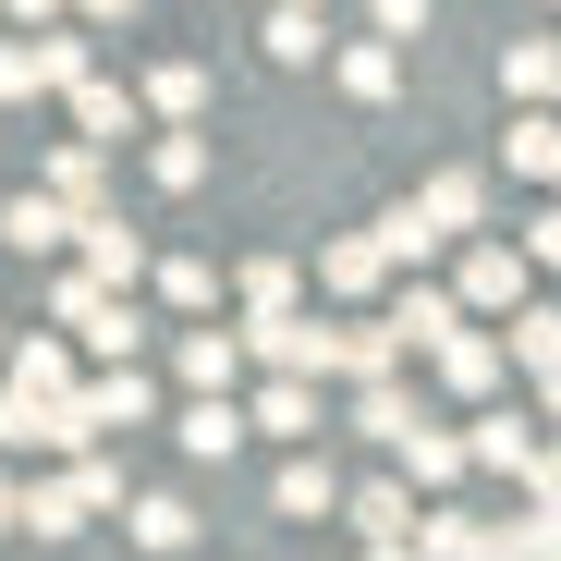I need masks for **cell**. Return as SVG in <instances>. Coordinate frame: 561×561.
Listing matches in <instances>:
<instances>
[{
	"label": "cell",
	"instance_id": "74e56055",
	"mask_svg": "<svg viewBox=\"0 0 561 561\" xmlns=\"http://www.w3.org/2000/svg\"><path fill=\"white\" fill-rule=\"evenodd\" d=\"M13 501H25V477H13V463H0V537H13Z\"/></svg>",
	"mask_w": 561,
	"mask_h": 561
},
{
	"label": "cell",
	"instance_id": "44dd1931",
	"mask_svg": "<svg viewBox=\"0 0 561 561\" xmlns=\"http://www.w3.org/2000/svg\"><path fill=\"white\" fill-rule=\"evenodd\" d=\"M268 501H280V513H342V477H330V451H294Z\"/></svg>",
	"mask_w": 561,
	"mask_h": 561
},
{
	"label": "cell",
	"instance_id": "8992f818",
	"mask_svg": "<svg viewBox=\"0 0 561 561\" xmlns=\"http://www.w3.org/2000/svg\"><path fill=\"white\" fill-rule=\"evenodd\" d=\"M403 208L427 220V244H463V232L489 220V183H477V171H427V183H415Z\"/></svg>",
	"mask_w": 561,
	"mask_h": 561
},
{
	"label": "cell",
	"instance_id": "4fadbf2b",
	"mask_svg": "<svg viewBox=\"0 0 561 561\" xmlns=\"http://www.w3.org/2000/svg\"><path fill=\"white\" fill-rule=\"evenodd\" d=\"M318 280H330L342 306H366V294H379V280H391V256H379V232H330V244H318Z\"/></svg>",
	"mask_w": 561,
	"mask_h": 561
},
{
	"label": "cell",
	"instance_id": "f35d334b",
	"mask_svg": "<svg viewBox=\"0 0 561 561\" xmlns=\"http://www.w3.org/2000/svg\"><path fill=\"white\" fill-rule=\"evenodd\" d=\"M0 13H25V25H61V0H0Z\"/></svg>",
	"mask_w": 561,
	"mask_h": 561
},
{
	"label": "cell",
	"instance_id": "2e32d148",
	"mask_svg": "<svg viewBox=\"0 0 561 561\" xmlns=\"http://www.w3.org/2000/svg\"><path fill=\"white\" fill-rule=\"evenodd\" d=\"M244 427H268V439H318V379H280V366H268V391L244 403Z\"/></svg>",
	"mask_w": 561,
	"mask_h": 561
},
{
	"label": "cell",
	"instance_id": "f1b7e54d",
	"mask_svg": "<svg viewBox=\"0 0 561 561\" xmlns=\"http://www.w3.org/2000/svg\"><path fill=\"white\" fill-rule=\"evenodd\" d=\"M147 171H159V183H171V196H196V183H208V135H183V123H171V135H159V159H147Z\"/></svg>",
	"mask_w": 561,
	"mask_h": 561
},
{
	"label": "cell",
	"instance_id": "8fae6325",
	"mask_svg": "<svg viewBox=\"0 0 561 561\" xmlns=\"http://www.w3.org/2000/svg\"><path fill=\"white\" fill-rule=\"evenodd\" d=\"M391 463H403V489H427V501H439V489H463V439H451V427H427V415L391 439Z\"/></svg>",
	"mask_w": 561,
	"mask_h": 561
},
{
	"label": "cell",
	"instance_id": "6da1fadb",
	"mask_svg": "<svg viewBox=\"0 0 561 561\" xmlns=\"http://www.w3.org/2000/svg\"><path fill=\"white\" fill-rule=\"evenodd\" d=\"M49 318H61V330H73L85 354H111V366H135V342H147V330H135V306L111 294V280H85V268H61V294H49Z\"/></svg>",
	"mask_w": 561,
	"mask_h": 561
},
{
	"label": "cell",
	"instance_id": "cb8c5ba5",
	"mask_svg": "<svg viewBox=\"0 0 561 561\" xmlns=\"http://www.w3.org/2000/svg\"><path fill=\"white\" fill-rule=\"evenodd\" d=\"M0 232H13L25 256H49V244L73 232V208H61V196H13V208H0Z\"/></svg>",
	"mask_w": 561,
	"mask_h": 561
},
{
	"label": "cell",
	"instance_id": "277c9868",
	"mask_svg": "<svg viewBox=\"0 0 561 561\" xmlns=\"http://www.w3.org/2000/svg\"><path fill=\"white\" fill-rule=\"evenodd\" d=\"M61 415H73V451H99L111 427H147V415H159V391L135 379V366H111V379H85V391H73Z\"/></svg>",
	"mask_w": 561,
	"mask_h": 561
},
{
	"label": "cell",
	"instance_id": "d6a6232c",
	"mask_svg": "<svg viewBox=\"0 0 561 561\" xmlns=\"http://www.w3.org/2000/svg\"><path fill=\"white\" fill-rule=\"evenodd\" d=\"M280 306H294V256H256L244 268V318H280Z\"/></svg>",
	"mask_w": 561,
	"mask_h": 561
},
{
	"label": "cell",
	"instance_id": "9a60e30c",
	"mask_svg": "<svg viewBox=\"0 0 561 561\" xmlns=\"http://www.w3.org/2000/svg\"><path fill=\"white\" fill-rule=\"evenodd\" d=\"M171 379H183V391H232V379H244V342H232V330H183V342H171Z\"/></svg>",
	"mask_w": 561,
	"mask_h": 561
},
{
	"label": "cell",
	"instance_id": "603a6c76",
	"mask_svg": "<svg viewBox=\"0 0 561 561\" xmlns=\"http://www.w3.org/2000/svg\"><path fill=\"white\" fill-rule=\"evenodd\" d=\"M391 366H403V342H391L379 318H354V330H342V354H330V379H391Z\"/></svg>",
	"mask_w": 561,
	"mask_h": 561
},
{
	"label": "cell",
	"instance_id": "7a4b0ae2",
	"mask_svg": "<svg viewBox=\"0 0 561 561\" xmlns=\"http://www.w3.org/2000/svg\"><path fill=\"white\" fill-rule=\"evenodd\" d=\"M85 73V25H25V37H0V99H49V85Z\"/></svg>",
	"mask_w": 561,
	"mask_h": 561
},
{
	"label": "cell",
	"instance_id": "4316f807",
	"mask_svg": "<svg viewBox=\"0 0 561 561\" xmlns=\"http://www.w3.org/2000/svg\"><path fill=\"white\" fill-rule=\"evenodd\" d=\"M49 196H61L73 220H85V208H99V147H85V135H73V147L49 159Z\"/></svg>",
	"mask_w": 561,
	"mask_h": 561
},
{
	"label": "cell",
	"instance_id": "30bf717a",
	"mask_svg": "<svg viewBox=\"0 0 561 561\" xmlns=\"http://www.w3.org/2000/svg\"><path fill=\"white\" fill-rule=\"evenodd\" d=\"M73 244H85V280H111V294H135V280H147V244H135L111 208H85V220H73Z\"/></svg>",
	"mask_w": 561,
	"mask_h": 561
},
{
	"label": "cell",
	"instance_id": "52a82bcc",
	"mask_svg": "<svg viewBox=\"0 0 561 561\" xmlns=\"http://www.w3.org/2000/svg\"><path fill=\"white\" fill-rule=\"evenodd\" d=\"M427 366H439V379H451L463 403H489V391H501V342H489L477 318H451V330L427 342Z\"/></svg>",
	"mask_w": 561,
	"mask_h": 561
},
{
	"label": "cell",
	"instance_id": "836d02e7",
	"mask_svg": "<svg viewBox=\"0 0 561 561\" xmlns=\"http://www.w3.org/2000/svg\"><path fill=\"white\" fill-rule=\"evenodd\" d=\"M73 501H85V513H123V463H99V451H73Z\"/></svg>",
	"mask_w": 561,
	"mask_h": 561
},
{
	"label": "cell",
	"instance_id": "8d00e7d4",
	"mask_svg": "<svg viewBox=\"0 0 561 561\" xmlns=\"http://www.w3.org/2000/svg\"><path fill=\"white\" fill-rule=\"evenodd\" d=\"M366 561H427V549L415 537H366Z\"/></svg>",
	"mask_w": 561,
	"mask_h": 561
},
{
	"label": "cell",
	"instance_id": "4dcf8cb0",
	"mask_svg": "<svg viewBox=\"0 0 561 561\" xmlns=\"http://www.w3.org/2000/svg\"><path fill=\"white\" fill-rule=\"evenodd\" d=\"M159 294H171L183 318H208V306H220V268H208V256H171V268H159Z\"/></svg>",
	"mask_w": 561,
	"mask_h": 561
},
{
	"label": "cell",
	"instance_id": "7c38bea8",
	"mask_svg": "<svg viewBox=\"0 0 561 561\" xmlns=\"http://www.w3.org/2000/svg\"><path fill=\"white\" fill-rule=\"evenodd\" d=\"M61 99H73V135H85V147H123V135H135V99H123V85H111L99 61H85V73L61 85Z\"/></svg>",
	"mask_w": 561,
	"mask_h": 561
},
{
	"label": "cell",
	"instance_id": "ab89813d",
	"mask_svg": "<svg viewBox=\"0 0 561 561\" xmlns=\"http://www.w3.org/2000/svg\"><path fill=\"white\" fill-rule=\"evenodd\" d=\"M306 13H330V0H306Z\"/></svg>",
	"mask_w": 561,
	"mask_h": 561
},
{
	"label": "cell",
	"instance_id": "ffe728a7",
	"mask_svg": "<svg viewBox=\"0 0 561 561\" xmlns=\"http://www.w3.org/2000/svg\"><path fill=\"white\" fill-rule=\"evenodd\" d=\"M135 111H159V123H196V111H208V61H159Z\"/></svg>",
	"mask_w": 561,
	"mask_h": 561
},
{
	"label": "cell",
	"instance_id": "d6986e66",
	"mask_svg": "<svg viewBox=\"0 0 561 561\" xmlns=\"http://www.w3.org/2000/svg\"><path fill=\"white\" fill-rule=\"evenodd\" d=\"M342 513H354V537H403L415 525V489L403 477H366V489H342Z\"/></svg>",
	"mask_w": 561,
	"mask_h": 561
},
{
	"label": "cell",
	"instance_id": "e0dca14e",
	"mask_svg": "<svg viewBox=\"0 0 561 561\" xmlns=\"http://www.w3.org/2000/svg\"><path fill=\"white\" fill-rule=\"evenodd\" d=\"M330 73H342V99H366V111H379L391 85H403V49H391V37H354V49H330Z\"/></svg>",
	"mask_w": 561,
	"mask_h": 561
},
{
	"label": "cell",
	"instance_id": "7402d4cb",
	"mask_svg": "<svg viewBox=\"0 0 561 561\" xmlns=\"http://www.w3.org/2000/svg\"><path fill=\"white\" fill-rule=\"evenodd\" d=\"M354 427H366V439L391 451V439L415 427V391H403V379H354Z\"/></svg>",
	"mask_w": 561,
	"mask_h": 561
},
{
	"label": "cell",
	"instance_id": "1f68e13d",
	"mask_svg": "<svg viewBox=\"0 0 561 561\" xmlns=\"http://www.w3.org/2000/svg\"><path fill=\"white\" fill-rule=\"evenodd\" d=\"M0 379H25V391H73V354H61V342H25V354H0Z\"/></svg>",
	"mask_w": 561,
	"mask_h": 561
},
{
	"label": "cell",
	"instance_id": "f546056e",
	"mask_svg": "<svg viewBox=\"0 0 561 561\" xmlns=\"http://www.w3.org/2000/svg\"><path fill=\"white\" fill-rule=\"evenodd\" d=\"M501 159H513V183H549V159H561V147H549V111H525V123L501 135Z\"/></svg>",
	"mask_w": 561,
	"mask_h": 561
},
{
	"label": "cell",
	"instance_id": "9c48e42d",
	"mask_svg": "<svg viewBox=\"0 0 561 561\" xmlns=\"http://www.w3.org/2000/svg\"><path fill=\"white\" fill-rule=\"evenodd\" d=\"M171 439H183V451H196V463H232V451H244L256 427H244V403H232V391H196V403H183V415H171Z\"/></svg>",
	"mask_w": 561,
	"mask_h": 561
},
{
	"label": "cell",
	"instance_id": "484cf974",
	"mask_svg": "<svg viewBox=\"0 0 561 561\" xmlns=\"http://www.w3.org/2000/svg\"><path fill=\"white\" fill-rule=\"evenodd\" d=\"M501 99L549 111V37H513V49H501Z\"/></svg>",
	"mask_w": 561,
	"mask_h": 561
},
{
	"label": "cell",
	"instance_id": "ba28073f",
	"mask_svg": "<svg viewBox=\"0 0 561 561\" xmlns=\"http://www.w3.org/2000/svg\"><path fill=\"white\" fill-rule=\"evenodd\" d=\"M525 280H537V268H525L513 244H463V294H451V306H463V318H501V306H525Z\"/></svg>",
	"mask_w": 561,
	"mask_h": 561
},
{
	"label": "cell",
	"instance_id": "3957f363",
	"mask_svg": "<svg viewBox=\"0 0 561 561\" xmlns=\"http://www.w3.org/2000/svg\"><path fill=\"white\" fill-rule=\"evenodd\" d=\"M463 463H489V477H525V501H549V439H537V415H477L463 427Z\"/></svg>",
	"mask_w": 561,
	"mask_h": 561
},
{
	"label": "cell",
	"instance_id": "ac0fdd59",
	"mask_svg": "<svg viewBox=\"0 0 561 561\" xmlns=\"http://www.w3.org/2000/svg\"><path fill=\"white\" fill-rule=\"evenodd\" d=\"M123 525H135V549H147V561H171V549H196V513H183L171 489H147V501H123Z\"/></svg>",
	"mask_w": 561,
	"mask_h": 561
},
{
	"label": "cell",
	"instance_id": "d590c367",
	"mask_svg": "<svg viewBox=\"0 0 561 561\" xmlns=\"http://www.w3.org/2000/svg\"><path fill=\"white\" fill-rule=\"evenodd\" d=\"M61 13H73V25H135L147 0H61Z\"/></svg>",
	"mask_w": 561,
	"mask_h": 561
},
{
	"label": "cell",
	"instance_id": "e575fe53",
	"mask_svg": "<svg viewBox=\"0 0 561 561\" xmlns=\"http://www.w3.org/2000/svg\"><path fill=\"white\" fill-rule=\"evenodd\" d=\"M366 13H379V37H391V49H415V37H427V0H366Z\"/></svg>",
	"mask_w": 561,
	"mask_h": 561
},
{
	"label": "cell",
	"instance_id": "5b68a950",
	"mask_svg": "<svg viewBox=\"0 0 561 561\" xmlns=\"http://www.w3.org/2000/svg\"><path fill=\"white\" fill-rule=\"evenodd\" d=\"M73 391H25V379H0V451H73Z\"/></svg>",
	"mask_w": 561,
	"mask_h": 561
},
{
	"label": "cell",
	"instance_id": "83f0119b",
	"mask_svg": "<svg viewBox=\"0 0 561 561\" xmlns=\"http://www.w3.org/2000/svg\"><path fill=\"white\" fill-rule=\"evenodd\" d=\"M330 49V25L306 13V0H280V13H268V61H318Z\"/></svg>",
	"mask_w": 561,
	"mask_h": 561
},
{
	"label": "cell",
	"instance_id": "d4e9b609",
	"mask_svg": "<svg viewBox=\"0 0 561 561\" xmlns=\"http://www.w3.org/2000/svg\"><path fill=\"white\" fill-rule=\"evenodd\" d=\"M451 318H463V306H451V294H403V306H391V318H379V330H391V342H403V354H427V342H439V330H451Z\"/></svg>",
	"mask_w": 561,
	"mask_h": 561
},
{
	"label": "cell",
	"instance_id": "5bb4252c",
	"mask_svg": "<svg viewBox=\"0 0 561 561\" xmlns=\"http://www.w3.org/2000/svg\"><path fill=\"white\" fill-rule=\"evenodd\" d=\"M501 318H513V342H501V366H525V379L549 391V379H561V318H549L537 294H525V306H501Z\"/></svg>",
	"mask_w": 561,
	"mask_h": 561
}]
</instances>
